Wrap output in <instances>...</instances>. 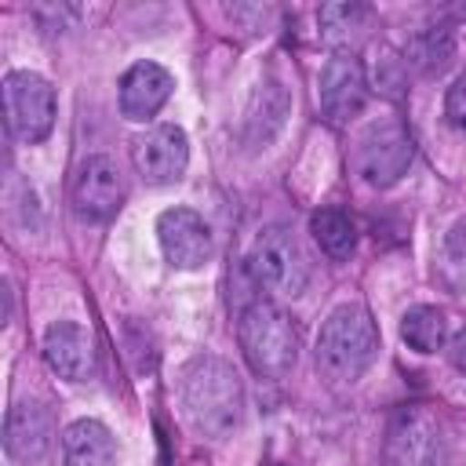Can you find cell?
Wrapping results in <instances>:
<instances>
[{
    "label": "cell",
    "instance_id": "6da1fadb",
    "mask_svg": "<svg viewBox=\"0 0 466 466\" xmlns=\"http://www.w3.org/2000/svg\"><path fill=\"white\" fill-rule=\"evenodd\" d=\"M178 408L186 426L204 441H226L244 419V382L222 357L200 353L178 375Z\"/></svg>",
    "mask_w": 466,
    "mask_h": 466
},
{
    "label": "cell",
    "instance_id": "7a4b0ae2",
    "mask_svg": "<svg viewBox=\"0 0 466 466\" xmlns=\"http://www.w3.org/2000/svg\"><path fill=\"white\" fill-rule=\"evenodd\" d=\"M379 353V328L360 302H342L328 313L317 335V371L331 386H353Z\"/></svg>",
    "mask_w": 466,
    "mask_h": 466
},
{
    "label": "cell",
    "instance_id": "3957f363",
    "mask_svg": "<svg viewBox=\"0 0 466 466\" xmlns=\"http://www.w3.org/2000/svg\"><path fill=\"white\" fill-rule=\"evenodd\" d=\"M237 339H240L244 360L262 379H284L299 360V328L269 299H255L244 306L237 320Z\"/></svg>",
    "mask_w": 466,
    "mask_h": 466
},
{
    "label": "cell",
    "instance_id": "277c9868",
    "mask_svg": "<svg viewBox=\"0 0 466 466\" xmlns=\"http://www.w3.org/2000/svg\"><path fill=\"white\" fill-rule=\"evenodd\" d=\"M248 273L258 288L273 295H302L309 284V258L291 226H262L248 251Z\"/></svg>",
    "mask_w": 466,
    "mask_h": 466
},
{
    "label": "cell",
    "instance_id": "5b68a950",
    "mask_svg": "<svg viewBox=\"0 0 466 466\" xmlns=\"http://www.w3.org/2000/svg\"><path fill=\"white\" fill-rule=\"evenodd\" d=\"M411 157H415V142H411L408 127L397 116L371 120L357 135V146H353V167L375 189H386V186L400 182Z\"/></svg>",
    "mask_w": 466,
    "mask_h": 466
},
{
    "label": "cell",
    "instance_id": "8992f818",
    "mask_svg": "<svg viewBox=\"0 0 466 466\" xmlns=\"http://www.w3.org/2000/svg\"><path fill=\"white\" fill-rule=\"evenodd\" d=\"M55 87L29 69H15L4 76V113H7V127L15 131L18 142L33 146L44 142L55 127Z\"/></svg>",
    "mask_w": 466,
    "mask_h": 466
},
{
    "label": "cell",
    "instance_id": "52a82bcc",
    "mask_svg": "<svg viewBox=\"0 0 466 466\" xmlns=\"http://www.w3.org/2000/svg\"><path fill=\"white\" fill-rule=\"evenodd\" d=\"M131 164L146 186H171L189 167V138L178 124H153L131 138Z\"/></svg>",
    "mask_w": 466,
    "mask_h": 466
},
{
    "label": "cell",
    "instance_id": "ba28073f",
    "mask_svg": "<svg viewBox=\"0 0 466 466\" xmlns=\"http://www.w3.org/2000/svg\"><path fill=\"white\" fill-rule=\"evenodd\" d=\"M382 466H441V430L422 408H400L390 419Z\"/></svg>",
    "mask_w": 466,
    "mask_h": 466
},
{
    "label": "cell",
    "instance_id": "9c48e42d",
    "mask_svg": "<svg viewBox=\"0 0 466 466\" xmlns=\"http://www.w3.org/2000/svg\"><path fill=\"white\" fill-rule=\"evenodd\" d=\"M120 204H124V178L116 164L102 153L80 160L73 175V211L84 222H106L120 211Z\"/></svg>",
    "mask_w": 466,
    "mask_h": 466
},
{
    "label": "cell",
    "instance_id": "30bf717a",
    "mask_svg": "<svg viewBox=\"0 0 466 466\" xmlns=\"http://www.w3.org/2000/svg\"><path fill=\"white\" fill-rule=\"evenodd\" d=\"M368 102V76L353 51H335L320 73V109L331 124L353 120Z\"/></svg>",
    "mask_w": 466,
    "mask_h": 466
},
{
    "label": "cell",
    "instance_id": "8fae6325",
    "mask_svg": "<svg viewBox=\"0 0 466 466\" xmlns=\"http://www.w3.org/2000/svg\"><path fill=\"white\" fill-rule=\"evenodd\" d=\"M157 240L175 269H200L211 258V229L193 208H167L157 218Z\"/></svg>",
    "mask_w": 466,
    "mask_h": 466
},
{
    "label": "cell",
    "instance_id": "7c38bea8",
    "mask_svg": "<svg viewBox=\"0 0 466 466\" xmlns=\"http://www.w3.org/2000/svg\"><path fill=\"white\" fill-rule=\"evenodd\" d=\"M51 430H55L51 411L40 400H33V397L15 400L7 408V419H4V451H7V459L25 462V466L40 462L51 448Z\"/></svg>",
    "mask_w": 466,
    "mask_h": 466
},
{
    "label": "cell",
    "instance_id": "4fadbf2b",
    "mask_svg": "<svg viewBox=\"0 0 466 466\" xmlns=\"http://www.w3.org/2000/svg\"><path fill=\"white\" fill-rule=\"evenodd\" d=\"M44 360L66 382H87L95 375V339L76 320H55L44 331Z\"/></svg>",
    "mask_w": 466,
    "mask_h": 466
},
{
    "label": "cell",
    "instance_id": "5bb4252c",
    "mask_svg": "<svg viewBox=\"0 0 466 466\" xmlns=\"http://www.w3.org/2000/svg\"><path fill=\"white\" fill-rule=\"evenodd\" d=\"M175 76L157 62H135L120 76V113L127 120H149L171 98Z\"/></svg>",
    "mask_w": 466,
    "mask_h": 466
},
{
    "label": "cell",
    "instance_id": "9a60e30c",
    "mask_svg": "<svg viewBox=\"0 0 466 466\" xmlns=\"http://www.w3.org/2000/svg\"><path fill=\"white\" fill-rule=\"evenodd\" d=\"M116 441L106 422L76 419L62 430V466H113Z\"/></svg>",
    "mask_w": 466,
    "mask_h": 466
},
{
    "label": "cell",
    "instance_id": "2e32d148",
    "mask_svg": "<svg viewBox=\"0 0 466 466\" xmlns=\"http://www.w3.org/2000/svg\"><path fill=\"white\" fill-rule=\"evenodd\" d=\"M284 113H288V95H284V87H280L277 80L258 84V91H255V98H251V106H248L244 142H248L251 149H262V146L273 138V131L284 124Z\"/></svg>",
    "mask_w": 466,
    "mask_h": 466
},
{
    "label": "cell",
    "instance_id": "e0dca14e",
    "mask_svg": "<svg viewBox=\"0 0 466 466\" xmlns=\"http://www.w3.org/2000/svg\"><path fill=\"white\" fill-rule=\"evenodd\" d=\"M451 58H455V36H451L448 25H426L404 47V62L415 66L422 76L444 73L451 66Z\"/></svg>",
    "mask_w": 466,
    "mask_h": 466
},
{
    "label": "cell",
    "instance_id": "ac0fdd59",
    "mask_svg": "<svg viewBox=\"0 0 466 466\" xmlns=\"http://www.w3.org/2000/svg\"><path fill=\"white\" fill-rule=\"evenodd\" d=\"M309 233L331 262H346L357 248V226L342 208H317L309 215Z\"/></svg>",
    "mask_w": 466,
    "mask_h": 466
},
{
    "label": "cell",
    "instance_id": "d6986e66",
    "mask_svg": "<svg viewBox=\"0 0 466 466\" xmlns=\"http://www.w3.org/2000/svg\"><path fill=\"white\" fill-rule=\"evenodd\" d=\"M320 36L335 47H350L364 36V29H371V7L364 4H324L320 15Z\"/></svg>",
    "mask_w": 466,
    "mask_h": 466
},
{
    "label": "cell",
    "instance_id": "ffe728a7",
    "mask_svg": "<svg viewBox=\"0 0 466 466\" xmlns=\"http://www.w3.org/2000/svg\"><path fill=\"white\" fill-rule=\"evenodd\" d=\"M400 339L415 353H437L448 339V317L437 306H411L400 317Z\"/></svg>",
    "mask_w": 466,
    "mask_h": 466
},
{
    "label": "cell",
    "instance_id": "44dd1931",
    "mask_svg": "<svg viewBox=\"0 0 466 466\" xmlns=\"http://www.w3.org/2000/svg\"><path fill=\"white\" fill-rule=\"evenodd\" d=\"M437 273H441V280H444L448 291H459V295L466 291V215L444 233Z\"/></svg>",
    "mask_w": 466,
    "mask_h": 466
},
{
    "label": "cell",
    "instance_id": "7402d4cb",
    "mask_svg": "<svg viewBox=\"0 0 466 466\" xmlns=\"http://www.w3.org/2000/svg\"><path fill=\"white\" fill-rule=\"evenodd\" d=\"M444 116H448V124L455 131L466 135V73L455 76V84L448 87V95H444Z\"/></svg>",
    "mask_w": 466,
    "mask_h": 466
},
{
    "label": "cell",
    "instance_id": "603a6c76",
    "mask_svg": "<svg viewBox=\"0 0 466 466\" xmlns=\"http://www.w3.org/2000/svg\"><path fill=\"white\" fill-rule=\"evenodd\" d=\"M448 357H451V364H455V368L466 375V331L451 339V346H448Z\"/></svg>",
    "mask_w": 466,
    "mask_h": 466
}]
</instances>
